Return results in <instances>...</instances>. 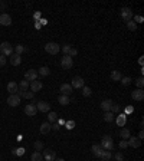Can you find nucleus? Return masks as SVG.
Instances as JSON below:
<instances>
[{
  "label": "nucleus",
  "mask_w": 144,
  "mask_h": 161,
  "mask_svg": "<svg viewBox=\"0 0 144 161\" xmlns=\"http://www.w3.org/2000/svg\"><path fill=\"white\" fill-rule=\"evenodd\" d=\"M45 52L49 53V55H56L61 52V46L56 42H48L45 45Z\"/></svg>",
  "instance_id": "nucleus-1"
},
{
  "label": "nucleus",
  "mask_w": 144,
  "mask_h": 161,
  "mask_svg": "<svg viewBox=\"0 0 144 161\" xmlns=\"http://www.w3.org/2000/svg\"><path fill=\"white\" fill-rule=\"evenodd\" d=\"M12 53H13V46L9 42H2V43H0V55L10 56Z\"/></svg>",
  "instance_id": "nucleus-2"
},
{
  "label": "nucleus",
  "mask_w": 144,
  "mask_h": 161,
  "mask_svg": "<svg viewBox=\"0 0 144 161\" xmlns=\"http://www.w3.org/2000/svg\"><path fill=\"white\" fill-rule=\"evenodd\" d=\"M101 147H102V150H107V151H111L114 148V141H112V138L110 135H104L102 137Z\"/></svg>",
  "instance_id": "nucleus-3"
},
{
  "label": "nucleus",
  "mask_w": 144,
  "mask_h": 161,
  "mask_svg": "<svg viewBox=\"0 0 144 161\" xmlns=\"http://www.w3.org/2000/svg\"><path fill=\"white\" fill-rule=\"evenodd\" d=\"M61 66H62V69H71L72 66H74V59H72L71 56H68V55H65L61 59Z\"/></svg>",
  "instance_id": "nucleus-4"
},
{
  "label": "nucleus",
  "mask_w": 144,
  "mask_h": 161,
  "mask_svg": "<svg viewBox=\"0 0 144 161\" xmlns=\"http://www.w3.org/2000/svg\"><path fill=\"white\" fill-rule=\"evenodd\" d=\"M71 86H72V88H77V89H82V88L85 86V81H84V78H81V76H75L74 79H72V82H71Z\"/></svg>",
  "instance_id": "nucleus-5"
},
{
  "label": "nucleus",
  "mask_w": 144,
  "mask_h": 161,
  "mask_svg": "<svg viewBox=\"0 0 144 161\" xmlns=\"http://www.w3.org/2000/svg\"><path fill=\"white\" fill-rule=\"evenodd\" d=\"M38 71H35V69H28L26 74H25V81L28 82H32V81H36L38 79Z\"/></svg>",
  "instance_id": "nucleus-6"
},
{
  "label": "nucleus",
  "mask_w": 144,
  "mask_h": 161,
  "mask_svg": "<svg viewBox=\"0 0 144 161\" xmlns=\"http://www.w3.org/2000/svg\"><path fill=\"white\" fill-rule=\"evenodd\" d=\"M25 114L28 115V117H35V115L38 114V108L35 104H28L25 106Z\"/></svg>",
  "instance_id": "nucleus-7"
},
{
  "label": "nucleus",
  "mask_w": 144,
  "mask_h": 161,
  "mask_svg": "<svg viewBox=\"0 0 144 161\" xmlns=\"http://www.w3.org/2000/svg\"><path fill=\"white\" fill-rule=\"evenodd\" d=\"M0 25L2 26H10L12 25V17L7 13H0Z\"/></svg>",
  "instance_id": "nucleus-8"
},
{
  "label": "nucleus",
  "mask_w": 144,
  "mask_h": 161,
  "mask_svg": "<svg viewBox=\"0 0 144 161\" xmlns=\"http://www.w3.org/2000/svg\"><path fill=\"white\" fill-rule=\"evenodd\" d=\"M7 104H9L10 106H17V105L20 104V97H19L17 94H12V95H9V98H7Z\"/></svg>",
  "instance_id": "nucleus-9"
},
{
  "label": "nucleus",
  "mask_w": 144,
  "mask_h": 161,
  "mask_svg": "<svg viewBox=\"0 0 144 161\" xmlns=\"http://www.w3.org/2000/svg\"><path fill=\"white\" fill-rule=\"evenodd\" d=\"M56 154L54 150H43V160L45 161H55Z\"/></svg>",
  "instance_id": "nucleus-10"
},
{
  "label": "nucleus",
  "mask_w": 144,
  "mask_h": 161,
  "mask_svg": "<svg viewBox=\"0 0 144 161\" xmlns=\"http://www.w3.org/2000/svg\"><path fill=\"white\" fill-rule=\"evenodd\" d=\"M72 89H74V88L71 86V83H62L61 88H59L61 94H62V95H66V97H69V95L72 94Z\"/></svg>",
  "instance_id": "nucleus-11"
},
{
  "label": "nucleus",
  "mask_w": 144,
  "mask_h": 161,
  "mask_svg": "<svg viewBox=\"0 0 144 161\" xmlns=\"http://www.w3.org/2000/svg\"><path fill=\"white\" fill-rule=\"evenodd\" d=\"M131 98L134 101H143L144 99V91L143 89H134L131 92Z\"/></svg>",
  "instance_id": "nucleus-12"
},
{
  "label": "nucleus",
  "mask_w": 144,
  "mask_h": 161,
  "mask_svg": "<svg viewBox=\"0 0 144 161\" xmlns=\"http://www.w3.org/2000/svg\"><path fill=\"white\" fill-rule=\"evenodd\" d=\"M36 108H38V111H40V112H49V111H51V105L48 104V102H45V101H39V102L36 104Z\"/></svg>",
  "instance_id": "nucleus-13"
},
{
  "label": "nucleus",
  "mask_w": 144,
  "mask_h": 161,
  "mask_svg": "<svg viewBox=\"0 0 144 161\" xmlns=\"http://www.w3.org/2000/svg\"><path fill=\"white\" fill-rule=\"evenodd\" d=\"M29 86H30V91L33 92V94H35V92H39L42 88H43V85H42V82L40 81H32V82H29Z\"/></svg>",
  "instance_id": "nucleus-14"
},
{
  "label": "nucleus",
  "mask_w": 144,
  "mask_h": 161,
  "mask_svg": "<svg viewBox=\"0 0 144 161\" xmlns=\"http://www.w3.org/2000/svg\"><path fill=\"white\" fill-rule=\"evenodd\" d=\"M121 17H123L126 22L131 20V17H133V10H131L130 7H123V9H121Z\"/></svg>",
  "instance_id": "nucleus-15"
},
{
  "label": "nucleus",
  "mask_w": 144,
  "mask_h": 161,
  "mask_svg": "<svg viewBox=\"0 0 144 161\" xmlns=\"http://www.w3.org/2000/svg\"><path fill=\"white\" fill-rule=\"evenodd\" d=\"M115 122H117L118 127H124V125L127 124V115H126L124 112H123V114H118V115H117Z\"/></svg>",
  "instance_id": "nucleus-16"
},
{
  "label": "nucleus",
  "mask_w": 144,
  "mask_h": 161,
  "mask_svg": "<svg viewBox=\"0 0 144 161\" xmlns=\"http://www.w3.org/2000/svg\"><path fill=\"white\" fill-rule=\"evenodd\" d=\"M7 92H10V95H12V94H17V92H19V85H17V82L10 81V82L7 83Z\"/></svg>",
  "instance_id": "nucleus-17"
},
{
  "label": "nucleus",
  "mask_w": 144,
  "mask_h": 161,
  "mask_svg": "<svg viewBox=\"0 0 144 161\" xmlns=\"http://www.w3.org/2000/svg\"><path fill=\"white\" fill-rule=\"evenodd\" d=\"M9 60H10V63H12L13 66H17V65L22 63V56L17 55V53H12V55L9 56Z\"/></svg>",
  "instance_id": "nucleus-18"
},
{
  "label": "nucleus",
  "mask_w": 144,
  "mask_h": 161,
  "mask_svg": "<svg viewBox=\"0 0 144 161\" xmlns=\"http://www.w3.org/2000/svg\"><path fill=\"white\" fill-rule=\"evenodd\" d=\"M127 143H128V147H133V148H138L141 145V141L138 140V138H135V137H130L127 140Z\"/></svg>",
  "instance_id": "nucleus-19"
},
{
  "label": "nucleus",
  "mask_w": 144,
  "mask_h": 161,
  "mask_svg": "<svg viewBox=\"0 0 144 161\" xmlns=\"http://www.w3.org/2000/svg\"><path fill=\"white\" fill-rule=\"evenodd\" d=\"M91 151H92V154L95 155V157H101V154H102V147L101 145H98V144H94L92 147H91Z\"/></svg>",
  "instance_id": "nucleus-20"
},
{
  "label": "nucleus",
  "mask_w": 144,
  "mask_h": 161,
  "mask_svg": "<svg viewBox=\"0 0 144 161\" xmlns=\"http://www.w3.org/2000/svg\"><path fill=\"white\" fill-rule=\"evenodd\" d=\"M114 102L111 101V99H104V101H101V109L104 111V112H107V111H110L111 109V105H112Z\"/></svg>",
  "instance_id": "nucleus-21"
},
{
  "label": "nucleus",
  "mask_w": 144,
  "mask_h": 161,
  "mask_svg": "<svg viewBox=\"0 0 144 161\" xmlns=\"http://www.w3.org/2000/svg\"><path fill=\"white\" fill-rule=\"evenodd\" d=\"M52 129V125H51V122H42V125H40V134H48Z\"/></svg>",
  "instance_id": "nucleus-22"
},
{
  "label": "nucleus",
  "mask_w": 144,
  "mask_h": 161,
  "mask_svg": "<svg viewBox=\"0 0 144 161\" xmlns=\"http://www.w3.org/2000/svg\"><path fill=\"white\" fill-rule=\"evenodd\" d=\"M17 95L19 97H22V98H26V99H33V97H35V94L33 92H29V91H19L17 92Z\"/></svg>",
  "instance_id": "nucleus-23"
},
{
  "label": "nucleus",
  "mask_w": 144,
  "mask_h": 161,
  "mask_svg": "<svg viewBox=\"0 0 144 161\" xmlns=\"http://www.w3.org/2000/svg\"><path fill=\"white\" fill-rule=\"evenodd\" d=\"M38 75H39V76H49V75H51V69L48 68V66H42V68H39Z\"/></svg>",
  "instance_id": "nucleus-24"
},
{
  "label": "nucleus",
  "mask_w": 144,
  "mask_h": 161,
  "mask_svg": "<svg viewBox=\"0 0 144 161\" xmlns=\"http://www.w3.org/2000/svg\"><path fill=\"white\" fill-rule=\"evenodd\" d=\"M30 161H43V155H42L39 151H35V152L30 155Z\"/></svg>",
  "instance_id": "nucleus-25"
},
{
  "label": "nucleus",
  "mask_w": 144,
  "mask_h": 161,
  "mask_svg": "<svg viewBox=\"0 0 144 161\" xmlns=\"http://www.w3.org/2000/svg\"><path fill=\"white\" fill-rule=\"evenodd\" d=\"M56 121H58V114L56 112H49V114H48V122L55 124Z\"/></svg>",
  "instance_id": "nucleus-26"
},
{
  "label": "nucleus",
  "mask_w": 144,
  "mask_h": 161,
  "mask_svg": "<svg viewBox=\"0 0 144 161\" xmlns=\"http://www.w3.org/2000/svg\"><path fill=\"white\" fill-rule=\"evenodd\" d=\"M104 121H105V122H112V121H114V114H112L111 111L104 112Z\"/></svg>",
  "instance_id": "nucleus-27"
},
{
  "label": "nucleus",
  "mask_w": 144,
  "mask_h": 161,
  "mask_svg": "<svg viewBox=\"0 0 144 161\" xmlns=\"http://www.w3.org/2000/svg\"><path fill=\"white\" fill-rule=\"evenodd\" d=\"M121 78H123V75H121L120 71H112L111 72V79L112 81H121Z\"/></svg>",
  "instance_id": "nucleus-28"
},
{
  "label": "nucleus",
  "mask_w": 144,
  "mask_h": 161,
  "mask_svg": "<svg viewBox=\"0 0 144 161\" xmlns=\"http://www.w3.org/2000/svg\"><path fill=\"white\" fill-rule=\"evenodd\" d=\"M19 85V91H28V88H29V82L28 81H25V79H23V81H20V83H17Z\"/></svg>",
  "instance_id": "nucleus-29"
},
{
  "label": "nucleus",
  "mask_w": 144,
  "mask_h": 161,
  "mask_svg": "<svg viewBox=\"0 0 144 161\" xmlns=\"http://www.w3.org/2000/svg\"><path fill=\"white\" fill-rule=\"evenodd\" d=\"M25 51H26V49H25V46H23V45H16V46H15V49H13V53L22 55Z\"/></svg>",
  "instance_id": "nucleus-30"
},
{
  "label": "nucleus",
  "mask_w": 144,
  "mask_h": 161,
  "mask_svg": "<svg viewBox=\"0 0 144 161\" xmlns=\"http://www.w3.org/2000/svg\"><path fill=\"white\" fill-rule=\"evenodd\" d=\"M120 135H121V138H124V140H128V138L131 137L130 129H127V128H123L121 131H120Z\"/></svg>",
  "instance_id": "nucleus-31"
},
{
  "label": "nucleus",
  "mask_w": 144,
  "mask_h": 161,
  "mask_svg": "<svg viewBox=\"0 0 144 161\" xmlns=\"http://www.w3.org/2000/svg\"><path fill=\"white\" fill-rule=\"evenodd\" d=\"M58 101H59V104H61V105H68V104L71 102L69 97H66V95H61V97L58 98Z\"/></svg>",
  "instance_id": "nucleus-32"
},
{
  "label": "nucleus",
  "mask_w": 144,
  "mask_h": 161,
  "mask_svg": "<svg viewBox=\"0 0 144 161\" xmlns=\"http://www.w3.org/2000/svg\"><path fill=\"white\" fill-rule=\"evenodd\" d=\"M111 157H112V154H111V151H107V150H104L100 158H102L104 161H108V160H111Z\"/></svg>",
  "instance_id": "nucleus-33"
},
{
  "label": "nucleus",
  "mask_w": 144,
  "mask_h": 161,
  "mask_svg": "<svg viewBox=\"0 0 144 161\" xmlns=\"http://www.w3.org/2000/svg\"><path fill=\"white\" fill-rule=\"evenodd\" d=\"M26 152V150L25 148H23V147H20V148H13L12 150V154H15V155H23V154H25Z\"/></svg>",
  "instance_id": "nucleus-34"
},
{
  "label": "nucleus",
  "mask_w": 144,
  "mask_h": 161,
  "mask_svg": "<svg viewBox=\"0 0 144 161\" xmlns=\"http://www.w3.org/2000/svg\"><path fill=\"white\" fill-rule=\"evenodd\" d=\"M127 28H128L131 32H135V30H137V23H135L134 20H128V22H127Z\"/></svg>",
  "instance_id": "nucleus-35"
},
{
  "label": "nucleus",
  "mask_w": 144,
  "mask_h": 161,
  "mask_svg": "<svg viewBox=\"0 0 144 161\" xmlns=\"http://www.w3.org/2000/svg\"><path fill=\"white\" fill-rule=\"evenodd\" d=\"M131 82H133V79H131L130 76H124V78H121V83H123L124 86H128V85H131Z\"/></svg>",
  "instance_id": "nucleus-36"
},
{
  "label": "nucleus",
  "mask_w": 144,
  "mask_h": 161,
  "mask_svg": "<svg viewBox=\"0 0 144 161\" xmlns=\"http://www.w3.org/2000/svg\"><path fill=\"white\" fill-rule=\"evenodd\" d=\"M71 49H72V46H71V45H63V46H61V51H62L65 55H69Z\"/></svg>",
  "instance_id": "nucleus-37"
},
{
  "label": "nucleus",
  "mask_w": 144,
  "mask_h": 161,
  "mask_svg": "<svg viewBox=\"0 0 144 161\" xmlns=\"http://www.w3.org/2000/svg\"><path fill=\"white\" fill-rule=\"evenodd\" d=\"M91 94H92V91H91L89 86H84L82 88V95L84 97H91Z\"/></svg>",
  "instance_id": "nucleus-38"
},
{
  "label": "nucleus",
  "mask_w": 144,
  "mask_h": 161,
  "mask_svg": "<svg viewBox=\"0 0 144 161\" xmlns=\"http://www.w3.org/2000/svg\"><path fill=\"white\" fill-rule=\"evenodd\" d=\"M135 85L138 86V89H143V86H144V78L140 76L138 79H135Z\"/></svg>",
  "instance_id": "nucleus-39"
},
{
  "label": "nucleus",
  "mask_w": 144,
  "mask_h": 161,
  "mask_svg": "<svg viewBox=\"0 0 144 161\" xmlns=\"http://www.w3.org/2000/svg\"><path fill=\"white\" fill-rule=\"evenodd\" d=\"M65 127H66V129H74L75 128V121H66L65 122Z\"/></svg>",
  "instance_id": "nucleus-40"
},
{
  "label": "nucleus",
  "mask_w": 144,
  "mask_h": 161,
  "mask_svg": "<svg viewBox=\"0 0 144 161\" xmlns=\"http://www.w3.org/2000/svg\"><path fill=\"white\" fill-rule=\"evenodd\" d=\"M110 111H111L112 114H118V112H120V105H118V104H112Z\"/></svg>",
  "instance_id": "nucleus-41"
},
{
  "label": "nucleus",
  "mask_w": 144,
  "mask_h": 161,
  "mask_svg": "<svg viewBox=\"0 0 144 161\" xmlns=\"http://www.w3.org/2000/svg\"><path fill=\"white\" fill-rule=\"evenodd\" d=\"M33 147H35L36 151H40V150H43V143H42V141H36V143L33 144Z\"/></svg>",
  "instance_id": "nucleus-42"
},
{
  "label": "nucleus",
  "mask_w": 144,
  "mask_h": 161,
  "mask_svg": "<svg viewBox=\"0 0 144 161\" xmlns=\"http://www.w3.org/2000/svg\"><path fill=\"white\" fill-rule=\"evenodd\" d=\"M114 158H115V161H124L123 152H115V154H114Z\"/></svg>",
  "instance_id": "nucleus-43"
},
{
  "label": "nucleus",
  "mask_w": 144,
  "mask_h": 161,
  "mask_svg": "<svg viewBox=\"0 0 144 161\" xmlns=\"http://www.w3.org/2000/svg\"><path fill=\"white\" fill-rule=\"evenodd\" d=\"M120 148H121V150L128 148V143H127V140H121V141H120Z\"/></svg>",
  "instance_id": "nucleus-44"
},
{
  "label": "nucleus",
  "mask_w": 144,
  "mask_h": 161,
  "mask_svg": "<svg viewBox=\"0 0 144 161\" xmlns=\"http://www.w3.org/2000/svg\"><path fill=\"white\" fill-rule=\"evenodd\" d=\"M77 55H78V51H77V49H75V48H72V49H71V52H69V55H68V56H71V58H72V56H77Z\"/></svg>",
  "instance_id": "nucleus-45"
},
{
  "label": "nucleus",
  "mask_w": 144,
  "mask_h": 161,
  "mask_svg": "<svg viewBox=\"0 0 144 161\" xmlns=\"http://www.w3.org/2000/svg\"><path fill=\"white\" fill-rule=\"evenodd\" d=\"M6 65V56L0 55V66H5Z\"/></svg>",
  "instance_id": "nucleus-46"
},
{
  "label": "nucleus",
  "mask_w": 144,
  "mask_h": 161,
  "mask_svg": "<svg viewBox=\"0 0 144 161\" xmlns=\"http://www.w3.org/2000/svg\"><path fill=\"white\" fill-rule=\"evenodd\" d=\"M33 19H35V22H39V20H40V12H35Z\"/></svg>",
  "instance_id": "nucleus-47"
},
{
  "label": "nucleus",
  "mask_w": 144,
  "mask_h": 161,
  "mask_svg": "<svg viewBox=\"0 0 144 161\" xmlns=\"http://www.w3.org/2000/svg\"><path fill=\"white\" fill-rule=\"evenodd\" d=\"M143 20H144V19H143L141 16H135V19H134V22H138V23H143Z\"/></svg>",
  "instance_id": "nucleus-48"
},
{
  "label": "nucleus",
  "mask_w": 144,
  "mask_h": 161,
  "mask_svg": "<svg viewBox=\"0 0 144 161\" xmlns=\"http://www.w3.org/2000/svg\"><path fill=\"white\" fill-rule=\"evenodd\" d=\"M137 138H138V140H140V141H141V140H143V138H144V132H143V129H141V131L138 132V137H137Z\"/></svg>",
  "instance_id": "nucleus-49"
},
{
  "label": "nucleus",
  "mask_w": 144,
  "mask_h": 161,
  "mask_svg": "<svg viewBox=\"0 0 144 161\" xmlns=\"http://www.w3.org/2000/svg\"><path fill=\"white\" fill-rule=\"evenodd\" d=\"M130 112H133V106H127V108H126V112H124V114L127 115V114H130Z\"/></svg>",
  "instance_id": "nucleus-50"
},
{
  "label": "nucleus",
  "mask_w": 144,
  "mask_h": 161,
  "mask_svg": "<svg viewBox=\"0 0 144 161\" xmlns=\"http://www.w3.org/2000/svg\"><path fill=\"white\" fill-rule=\"evenodd\" d=\"M59 128H61V127H59V124H56V122H55V124L52 125V129H55V131H58Z\"/></svg>",
  "instance_id": "nucleus-51"
},
{
  "label": "nucleus",
  "mask_w": 144,
  "mask_h": 161,
  "mask_svg": "<svg viewBox=\"0 0 144 161\" xmlns=\"http://www.w3.org/2000/svg\"><path fill=\"white\" fill-rule=\"evenodd\" d=\"M38 23H39V25H46L48 22H46V19H40V20H39Z\"/></svg>",
  "instance_id": "nucleus-52"
},
{
  "label": "nucleus",
  "mask_w": 144,
  "mask_h": 161,
  "mask_svg": "<svg viewBox=\"0 0 144 161\" xmlns=\"http://www.w3.org/2000/svg\"><path fill=\"white\" fill-rule=\"evenodd\" d=\"M58 124H59V127H62V125H65V121L63 120H58Z\"/></svg>",
  "instance_id": "nucleus-53"
},
{
  "label": "nucleus",
  "mask_w": 144,
  "mask_h": 161,
  "mask_svg": "<svg viewBox=\"0 0 144 161\" xmlns=\"http://www.w3.org/2000/svg\"><path fill=\"white\" fill-rule=\"evenodd\" d=\"M55 161H65L63 158H55Z\"/></svg>",
  "instance_id": "nucleus-54"
},
{
  "label": "nucleus",
  "mask_w": 144,
  "mask_h": 161,
  "mask_svg": "<svg viewBox=\"0 0 144 161\" xmlns=\"http://www.w3.org/2000/svg\"><path fill=\"white\" fill-rule=\"evenodd\" d=\"M0 6H2V2H0Z\"/></svg>",
  "instance_id": "nucleus-55"
},
{
  "label": "nucleus",
  "mask_w": 144,
  "mask_h": 161,
  "mask_svg": "<svg viewBox=\"0 0 144 161\" xmlns=\"http://www.w3.org/2000/svg\"><path fill=\"white\" fill-rule=\"evenodd\" d=\"M0 158H2V155H0Z\"/></svg>",
  "instance_id": "nucleus-56"
}]
</instances>
